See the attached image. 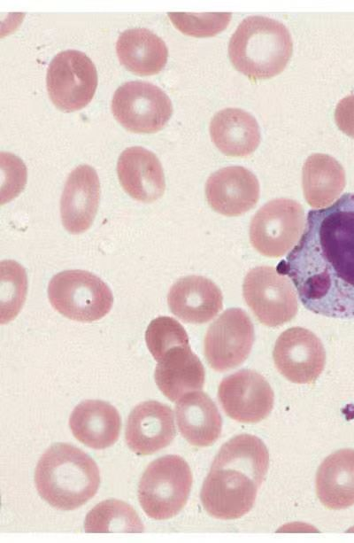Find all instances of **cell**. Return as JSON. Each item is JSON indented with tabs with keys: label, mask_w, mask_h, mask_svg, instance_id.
I'll return each mask as SVG.
<instances>
[{
	"label": "cell",
	"mask_w": 354,
	"mask_h": 543,
	"mask_svg": "<svg viewBox=\"0 0 354 543\" xmlns=\"http://www.w3.org/2000/svg\"><path fill=\"white\" fill-rule=\"evenodd\" d=\"M192 473L179 455L168 454L153 461L138 485V500L145 514L155 520L176 516L186 505Z\"/></svg>",
	"instance_id": "cell-5"
},
{
	"label": "cell",
	"mask_w": 354,
	"mask_h": 543,
	"mask_svg": "<svg viewBox=\"0 0 354 543\" xmlns=\"http://www.w3.org/2000/svg\"><path fill=\"white\" fill-rule=\"evenodd\" d=\"M119 62L138 75H153L166 64L168 50L165 42L147 28H133L121 33L116 43Z\"/></svg>",
	"instance_id": "cell-24"
},
{
	"label": "cell",
	"mask_w": 354,
	"mask_h": 543,
	"mask_svg": "<svg viewBox=\"0 0 354 543\" xmlns=\"http://www.w3.org/2000/svg\"><path fill=\"white\" fill-rule=\"evenodd\" d=\"M316 493L329 509L354 505V449H341L327 456L316 474Z\"/></svg>",
	"instance_id": "cell-23"
},
{
	"label": "cell",
	"mask_w": 354,
	"mask_h": 543,
	"mask_svg": "<svg viewBox=\"0 0 354 543\" xmlns=\"http://www.w3.org/2000/svg\"><path fill=\"white\" fill-rule=\"evenodd\" d=\"M169 19L181 33L195 36H213L223 31L231 19L228 12H168Z\"/></svg>",
	"instance_id": "cell-29"
},
{
	"label": "cell",
	"mask_w": 354,
	"mask_h": 543,
	"mask_svg": "<svg viewBox=\"0 0 354 543\" xmlns=\"http://www.w3.org/2000/svg\"><path fill=\"white\" fill-rule=\"evenodd\" d=\"M117 173L125 191L138 201L153 202L165 192L161 163L153 152L143 147L124 150L118 159Z\"/></svg>",
	"instance_id": "cell-17"
},
{
	"label": "cell",
	"mask_w": 354,
	"mask_h": 543,
	"mask_svg": "<svg viewBox=\"0 0 354 543\" xmlns=\"http://www.w3.org/2000/svg\"><path fill=\"white\" fill-rule=\"evenodd\" d=\"M268 466L269 453L260 438L250 434L233 437L220 447L204 481V508L218 519L242 517L253 507Z\"/></svg>",
	"instance_id": "cell-2"
},
{
	"label": "cell",
	"mask_w": 354,
	"mask_h": 543,
	"mask_svg": "<svg viewBox=\"0 0 354 543\" xmlns=\"http://www.w3.org/2000/svg\"><path fill=\"white\" fill-rule=\"evenodd\" d=\"M293 50L291 35L281 22L264 16H249L230 38L228 56L235 68L251 80L281 73Z\"/></svg>",
	"instance_id": "cell-4"
},
{
	"label": "cell",
	"mask_w": 354,
	"mask_h": 543,
	"mask_svg": "<svg viewBox=\"0 0 354 543\" xmlns=\"http://www.w3.org/2000/svg\"><path fill=\"white\" fill-rule=\"evenodd\" d=\"M304 220V208L296 201L289 198L269 201L250 221V243L265 256H283L303 233Z\"/></svg>",
	"instance_id": "cell-9"
},
{
	"label": "cell",
	"mask_w": 354,
	"mask_h": 543,
	"mask_svg": "<svg viewBox=\"0 0 354 543\" xmlns=\"http://www.w3.org/2000/svg\"><path fill=\"white\" fill-rule=\"evenodd\" d=\"M335 120L339 129L354 139V94L339 101L335 110Z\"/></svg>",
	"instance_id": "cell-30"
},
{
	"label": "cell",
	"mask_w": 354,
	"mask_h": 543,
	"mask_svg": "<svg viewBox=\"0 0 354 543\" xmlns=\"http://www.w3.org/2000/svg\"><path fill=\"white\" fill-rule=\"evenodd\" d=\"M273 357L278 371L296 384L316 381L326 362V352L320 339L301 327L288 329L279 336Z\"/></svg>",
	"instance_id": "cell-12"
},
{
	"label": "cell",
	"mask_w": 354,
	"mask_h": 543,
	"mask_svg": "<svg viewBox=\"0 0 354 543\" xmlns=\"http://www.w3.org/2000/svg\"><path fill=\"white\" fill-rule=\"evenodd\" d=\"M84 531L92 533H139L144 531V526L132 506L110 499L96 504L88 513Z\"/></svg>",
	"instance_id": "cell-26"
},
{
	"label": "cell",
	"mask_w": 354,
	"mask_h": 543,
	"mask_svg": "<svg viewBox=\"0 0 354 543\" xmlns=\"http://www.w3.org/2000/svg\"><path fill=\"white\" fill-rule=\"evenodd\" d=\"M345 183L344 169L333 157L314 153L305 160L302 186L304 198L312 207L329 206L340 196Z\"/></svg>",
	"instance_id": "cell-25"
},
{
	"label": "cell",
	"mask_w": 354,
	"mask_h": 543,
	"mask_svg": "<svg viewBox=\"0 0 354 543\" xmlns=\"http://www.w3.org/2000/svg\"><path fill=\"white\" fill-rule=\"evenodd\" d=\"M205 195L210 206L226 216H238L258 203L259 183L250 170L230 166L212 174L205 184Z\"/></svg>",
	"instance_id": "cell-15"
},
{
	"label": "cell",
	"mask_w": 354,
	"mask_h": 543,
	"mask_svg": "<svg viewBox=\"0 0 354 543\" xmlns=\"http://www.w3.org/2000/svg\"><path fill=\"white\" fill-rule=\"evenodd\" d=\"M69 426L81 443L93 449H104L118 440L121 418L118 410L108 402L87 399L74 407Z\"/></svg>",
	"instance_id": "cell-20"
},
{
	"label": "cell",
	"mask_w": 354,
	"mask_h": 543,
	"mask_svg": "<svg viewBox=\"0 0 354 543\" xmlns=\"http://www.w3.org/2000/svg\"><path fill=\"white\" fill-rule=\"evenodd\" d=\"M48 297L59 314L82 322L103 318L113 302L108 285L84 270H65L55 275L49 283Z\"/></svg>",
	"instance_id": "cell-6"
},
{
	"label": "cell",
	"mask_w": 354,
	"mask_h": 543,
	"mask_svg": "<svg viewBox=\"0 0 354 543\" xmlns=\"http://www.w3.org/2000/svg\"><path fill=\"white\" fill-rule=\"evenodd\" d=\"M167 302L172 313L188 323H204L222 309L223 297L219 288L210 279L189 275L179 279L171 287Z\"/></svg>",
	"instance_id": "cell-18"
},
{
	"label": "cell",
	"mask_w": 354,
	"mask_h": 543,
	"mask_svg": "<svg viewBox=\"0 0 354 543\" xmlns=\"http://www.w3.org/2000/svg\"><path fill=\"white\" fill-rule=\"evenodd\" d=\"M210 135L216 147L232 157L249 156L258 148L261 139L256 119L239 108L218 112L211 120Z\"/></svg>",
	"instance_id": "cell-22"
},
{
	"label": "cell",
	"mask_w": 354,
	"mask_h": 543,
	"mask_svg": "<svg viewBox=\"0 0 354 543\" xmlns=\"http://www.w3.org/2000/svg\"><path fill=\"white\" fill-rule=\"evenodd\" d=\"M155 382L161 392L171 401L203 388L204 368L192 352L189 342L176 345L166 350L158 361Z\"/></svg>",
	"instance_id": "cell-19"
},
{
	"label": "cell",
	"mask_w": 354,
	"mask_h": 543,
	"mask_svg": "<svg viewBox=\"0 0 354 543\" xmlns=\"http://www.w3.org/2000/svg\"><path fill=\"white\" fill-rule=\"evenodd\" d=\"M253 342L249 315L240 308H230L210 325L204 340V356L212 368L223 372L242 364Z\"/></svg>",
	"instance_id": "cell-11"
},
{
	"label": "cell",
	"mask_w": 354,
	"mask_h": 543,
	"mask_svg": "<svg viewBox=\"0 0 354 543\" xmlns=\"http://www.w3.org/2000/svg\"><path fill=\"white\" fill-rule=\"evenodd\" d=\"M25 269L13 260L1 262V322L15 318L22 307L27 294Z\"/></svg>",
	"instance_id": "cell-27"
},
{
	"label": "cell",
	"mask_w": 354,
	"mask_h": 543,
	"mask_svg": "<svg viewBox=\"0 0 354 543\" xmlns=\"http://www.w3.org/2000/svg\"><path fill=\"white\" fill-rule=\"evenodd\" d=\"M112 111L128 131L155 133L166 124L173 113L167 95L156 85L133 81L125 82L113 94Z\"/></svg>",
	"instance_id": "cell-10"
},
{
	"label": "cell",
	"mask_w": 354,
	"mask_h": 543,
	"mask_svg": "<svg viewBox=\"0 0 354 543\" xmlns=\"http://www.w3.org/2000/svg\"><path fill=\"white\" fill-rule=\"evenodd\" d=\"M175 435L171 407L156 400L136 405L129 414L125 430L127 445L138 455H148L163 449Z\"/></svg>",
	"instance_id": "cell-14"
},
{
	"label": "cell",
	"mask_w": 354,
	"mask_h": 543,
	"mask_svg": "<svg viewBox=\"0 0 354 543\" xmlns=\"http://www.w3.org/2000/svg\"><path fill=\"white\" fill-rule=\"evenodd\" d=\"M35 483L40 496L50 506L73 510L96 493L100 472L85 452L70 444L56 443L39 459Z\"/></svg>",
	"instance_id": "cell-3"
},
{
	"label": "cell",
	"mask_w": 354,
	"mask_h": 543,
	"mask_svg": "<svg viewBox=\"0 0 354 543\" xmlns=\"http://www.w3.org/2000/svg\"><path fill=\"white\" fill-rule=\"evenodd\" d=\"M218 398L225 413L245 423H258L272 411L274 395L269 383L254 370L241 369L225 377Z\"/></svg>",
	"instance_id": "cell-13"
},
{
	"label": "cell",
	"mask_w": 354,
	"mask_h": 543,
	"mask_svg": "<svg viewBox=\"0 0 354 543\" xmlns=\"http://www.w3.org/2000/svg\"><path fill=\"white\" fill-rule=\"evenodd\" d=\"M100 199V182L96 170L81 165L69 175L60 199L64 227L72 234L86 231L92 224Z\"/></svg>",
	"instance_id": "cell-16"
},
{
	"label": "cell",
	"mask_w": 354,
	"mask_h": 543,
	"mask_svg": "<svg viewBox=\"0 0 354 543\" xmlns=\"http://www.w3.org/2000/svg\"><path fill=\"white\" fill-rule=\"evenodd\" d=\"M277 270L309 311L354 319V193L310 210L302 236Z\"/></svg>",
	"instance_id": "cell-1"
},
{
	"label": "cell",
	"mask_w": 354,
	"mask_h": 543,
	"mask_svg": "<svg viewBox=\"0 0 354 543\" xmlns=\"http://www.w3.org/2000/svg\"><path fill=\"white\" fill-rule=\"evenodd\" d=\"M49 97L59 110L70 112L85 107L97 86L94 63L84 53L67 50L51 60L46 76Z\"/></svg>",
	"instance_id": "cell-7"
},
{
	"label": "cell",
	"mask_w": 354,
	"mask_h": 543,
	"mask_svg": "<svg viewBox=\"0 0 354 543\" xmlns=\"http://www.w3.org/2000/svg\"><path fill=\"white\" fill-rule=\"evenodd\" d=\"M175 416L182 437L196 446H209L221 433L222 420L212 399L194 391L183 395L175 406Z\"/></svg>",
	"instance_id": "cell-21"
},
{
	"label": "cell",
	"mask_w": 354,
	"mask_h": 543,
	"mask_svg": "<svg viewBox=\"0 0 354 543\" xmlns=\"http://www.w3.org/2000/svg\"><path fill=\"white\" fill-rule=\"evenodd\" d=\"M242 291L247 305L266 326H281L297 313V298L292 283L273 267L250 269L244 278Z\"/></svg>",
	"instance_id": "cell-8"
},
{
	"label": "cell",
	"mask_w": 354,
	"mask_h": 543,
	"mask_svg": "<svg viewBox=\"0 0 354 543\" xmlns=\"http://www.w3.org/2000/svg\"><path fill=\"white\" fill-rule=\"evenodd\" d=\"M145 340L156 361L172 346L189 342L182 325L168 316H159L151 321L145 332Z\"/></svg>",
	"instance_id": "cell-28"
}]
</instances>
